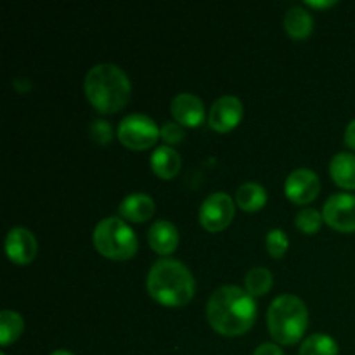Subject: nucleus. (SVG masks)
Here are the masks:
<instances>
[{"label":"nucleus","mask_w":355,"mask_h":355,"mask_svg":"<svg viewBox=\"0 0 355 355\" xmlns=\"http://www.w3.org/2000/svg\"><path fill=\"white\" fill-rule=\"evenodd\" d=\"M207 319L218 335L243 336L255 324V298L234 284L217 288L207 304Z\"/></svg>","instance_id":"f257e3e1"},{"label":"nucleus","mask_w":355,"mask_h":355,"mask_svg":"<svg viewBox=\"0 0 355 355\" xmlns=\"http://www.w3.org/2000/svg\"><path fill=\"white\" fill-rule=\"evenodd\" d=\"M83 90L94 110L103 114H114L130 101L132 83L120 66L104 62L87 71Z\"/></svg>","instance_id":"f03ea898"},{"label":"nucleus","mask_w":355,"mask_h":355,"mask_svg":"<svg viewBox=\"0 0 355 355\" xmlns=\"http://www.w3.org/2000/svg\"><path fill=\"white\" fill-rule=\"evenodd\" d=\"M149 297L165 307H184L196 293V283L191 270L175 259H162L153 263L148 272Z\"/></svg>","instance_id":"7ed1b4c3"},{"label":"nucleus","mask_w":355,"mask_h":355,"mask_svg":"<svg viewBox=\"0 0 355 355\" xmlns=\"http://www.w3.org/2000/svg\"><path fill=\"white\" fill-rule=\"evenodd\" d=\"M267 328L277 345H295L309 328V309L295 295L274 298L267 311Z\"/></svg>","instance_id":"20e7f679"},{"label":"nucleus","mask_w":355,"mask_h":355,"mask_svg":"<svg viewBox=\"0 0 355 355\" xmlns=\"http://www.w3.org/2000/svg\"><path fill=\"white\" fill-rule=\"evenodd\" d=\"M92 241L97 253L116 262L130 260L139 250L134 229L120 217L103 218L94 229Z\"/></svg>","instance_id":"39448f33"},{"label":"nucleus","mask_w":355,"mask_h":355,"mask_svg":"<svg viewBox=\"0 0 355 355\" xmlns=\"http://www.w3.org/2000/svg\"><path fill=\"white\" fill-rule=\"evenodd\" d=\"M118 139L132 151H146L153 148L159 139V128L148 114L134 113L125 116L118 125Z\"/></svg>","instance_id":"423d86ee"},{"label":"nucleus","mask_w":355,"mask_h":355,"mask_svg":"<svg viewBox=\"0 0 355 355\" xmlns=\"http://www.w3.org/2000/svg\"><path fill=\"white\" fill-rule=\"evenodd\" d=\"M234 214V200L227 193H214L201 203L200 224L205 231L220 232L231 225Z\"/></svg>","instance_id":"0eeeda50"},{"label":"nucleus","mask_w":355,"mask_h":355,"mask_svg":"<svg viewBox=\"0 0 355 355\" xmlns=\"http://www.w3.org/2000/svg\"><path fill=\"white\" fill-rule=\"evenodd\" d=\"M322 218L335 231L355 232V194H331L322 207Z\"/></svg>","instance_id":"6e6552de"},{"label":"nucleus","mask_w":355,"mask_h":355,"mask_svg":"<svg viewBox=\"0 0 355 355\" xmlns=\"http://www.w3.org/2000/svg\"><path fill=\"white\" fill-rule=\"evenodd\" d=\"M321 193V180L318 173L309 168H297L288 175L284 194L295 205H309Z\"/></svg>","instance_id":"1a4fd4ad"},{"label":"nucleus","mask_w":355,"mask_h":355,"mask_svg":"<svg viewBox=\"0 0 355 355\" xmlns=\"http://www.w3.org/2000/svg\"><path fill=\"white\" fill-rule=\"evenodd\" d=\"M243 120V103L236 96L218 97L208 113V125L211 130L227 134L234 130Z\"/></svg>","instance_id":"9d476101"},{"label":"nucleus","mask_w":355,"mask_h":355,"mask_svg":"<svg viewBox=\"0 0 355 355\" xmlns=\"http://www.w3.org/2000/svg\"><path fill=\"white\" fill-rule=\"evenodd\" d=\"M38 252V243L33 232L26 227H14L7 232L6 253L16 266H28L35 260Z\"/></svg>","instance_id":"9b49d317"},{"label":"nucleus","mask_w":355,"mask_h":355,"mask_svg":"<svg viewBox=\"0 0 355 355\" xmlns=\"http://www.w3.org/2000/svg\"><path fill=\"white\" fill-rule=\"evenodd\" d=\"M170 111L177 123L182 127L198 128L207 120V110H205L203 101L189 92L177 94L170 104Z\"/></svg>","instance_id":"f8f14e48"},{"label":"nucleus","mask_w":355,"mask_h":355,"mask_svg":"<svg viewBox=\"0 0 355 355\" xmlns=\"http://www.w3.org/2000/svg\"><path fill=\"white\" fill-rule=\"evenodd\" d=\"M180 241L179 231L175 225L168 220H158L149 227L148 231V243L158 255H163L166 259L177 250Z\"/></svg>","instance_id":"ddd939ff"},{"label":"nucleus","mask_w":355,"mask_h":355,"mask_svg":"<svg viewBox=\"0 0 355 355\" xmlns=\"http://www.w3.org/2000/svg\"><path fill=\"white\" fill-rule=\"evenodd\" d=\"M156 210L155 200L146 193H132L128 194L125 200H121L118 211L121 217L128 222H135V224H142L153 218Z\"/></svg>","instance_id":"4468645a"},{"label":"nucleus","mask_w":355,"mask_h":355,"mask_svg":"<svg viewBox=\"0 0 355 355\" xmlns=\"http://www.w3.org/2000/svg\"><path fill=\"white\" fill-rule=\"evenodd\" d=\"M151 170L163 180H170L177 177L182 166V158L172 146H159L151 155Z\"/></svg>","instance_id":"2eb2a0df"},{"label":"nucleus","mask_w":355,"mask_h":355,"mask_svg":"<svg viewBox=\"0 0 355 355\" xmlns=\"http://www.w3.org/2000/svg\"><path fill=\"white\" fill-rule=\"evenodd\" d=\"M329 175L338 187L345 191H355V155L338 153L329 162Z\"/></svg>","instance_id":"dca6fc26"},{"label":"nucleus","mask_w":355,"mask_h":355,"mask_svg":"<svg viewBox=\"0 0 355 355\" xmlns=\"http://www.w3.org/2000/svg\"><path fill=\"white\" fill-rule=\"evenodd\" d=\"M284 30L293 40H305L314 30V19L305 7H291L284 16Z\"/></svg>","instance_id":"f3484780"},{"label":"nucleus","mask_w":355,"mask_h":355,"mask_svg":"<svg viewBox=\"0 0 355 355\" xmlns=\"http://www.w3.org/2000/svg\"><path fill=\"white\" fill-rule=\"evenodd\" d=\"M266 203L267 191L257 182H245L243 186H239L238 193H236V205L243 211H248V214H255V211L262 210Z\"/></svg>","instance_id":"a211bd4d"},{"label":"nucleus","mask_w":355,"mask_h":355,"mask_svg":"<svg viewBox=\"0 0 355 355\" xmlns=\"http://www.w3.org/2000/svg\"><path fill=\"white\" fill-rule=\"evenodd\" d=\"M24 321L21 314L14 311L0 312V343L2 347H9L23 335Z\"/></svg>","instance_id":"6ab92c4d"},{"label":"nucleus","mask_w":355,"mask_h":355,"mask_svg":"<svg viewBox=\"0 0 355 355\" xmlns=\"http://www.w3.org/2000/svg\"><path fill=\"white\" fill-rule=\"evenodd\" d=\"M300 355H338V343L329 335L315 333L302 342Z\"/></svg>","instance_id":"aec40b11"},{"label":"nucleus","mask_w":355,"mask_h":355,"mask_svg":"<svg viewBox=\"0 0 355 355\" xmlns=\"http://www.w3.org/2000/svg\"><path fill=\"white\" fill-rule=\"evenodd\" d=\"M274 284V276L269 269L266 267H255L250 270L245 277V290L255 297H263L270 291Z\"/></svg>","instance_id":"412c9836"},{"label":"nucleus","mask_w":355,"mask_h":355,"mask_svg":"<svg viewBox=\"0 0 355 355\" xmlns=\"http://www.w3.org/2000/svg\"><path fill=\"white\" fill-rule=\"evenodd\" d=\"M322 222H324L322 214H319L315 208H304L295 217V225L304 234H315L321 229Z\"/></svg>","instance_id":"4be33fe9"},{"label":"nucleus","mask_w":355,"mask_h":355,"mask_svg":"<svg viewBox=\"0 0 355 355\" xmlns=\"http://www.w3.org/2000/svg\"><path fill=\"white\" fill-rule=\"evenodd\" d=\"M266 248L272 259H283L290 248V239H288L286 232L281 229L269 231V234L266 236Z\"/></svg>","instance_id":"5701e85b"},{"label":"nucleus","mask_w":355,"mask_h":355,"mask_svg":"<svg viewBox=\"0 0 355 355\" xmlns=\"http://www.w3.org/2000/svg\"><path fill=\"white\" fill-rule=\"evenodd\" d=\"M159 139H163L166 146H175L186 139V132H184L182 125H179L177 121H166L159 128Z\"/></svg>","instance_id":"b1692460"},{"label":"nucleus","mask_w":355,"mask_h":355,"mask_svg":"<svg viewBox=\"0 0 355 355\" xmlns=\"http://www.w3.org/2000/svg\"><path fill=\"white\" fill-rule=\"evenodd\" d=\"M90 137L94 142L101 146H106L113 141V127L106 120H96L90 125Z\"/></svg>","instance_id":"393cba45"},{"label":"nucleus","mask_w":355,"mask_h":355,"mask_svg":"<svg viewBox=\"0 0 355 355\" xmlns=\"http://www.w3.org/2000/svg\"><path fill=\"white\" fill-rule=\"evenodd\" d=\"M253 355H284L281 347H277V343H262L255 349Z\"/></svg>","instance_id":"a878e982"},{"label":"nucleus","mask_w":355,"mask_h":355,"mask_svg":"<svg viewBox=\"0 0 355 355\" xmlns=\"http://www.w3.org/2000/svg\"><path fill=\"white\" fill-rule=\"evenodd\" d=\"M345 144L355 151V120L350 121L345 128Z\"/></svg>","instance_id":"bb28decb"},{"label":"nucleus","mask_w":355,"mask_h":355,"mask_svg":"<svg viewBox=\"0 0 355 355\" xmlns=\"http://www.w3.org/2000/svg\"><path fill=\"white\" fill-rule=\"evenodd\" d=\"M305 6L312 7V9H328V7L336 6V2L329 0V2H305Z\"/></svg>","instance_id":"cd10ccee"},{"label":"nucleus","mask_w":355,"mask_h":355,"mask_svg":"<svg viewBox=\"0 0 355 355\" xmlns=\"http://www.w3.org/2000/svg\"><path fill=\"white\" fill-rule=\"evenodd\" d=\"M51 355H75V354H71L69 350H55V352H52Z\"/></svg>","instance_id":"c85d7f7f"},{"label":"nucleus","mask_w":355,"mask_h":355,"mask_svg":"<svg viewBox=\"0 0 355 355\" xmlns=\"http://www.w3.org/2000/svg\"><path fill=\"white\" fill-rule=\"evenodd\" d=\"M0 355H6V354H3V352H2V354H0Z\"/></svg>","instance_id":"c756f323"}]
</instances>
